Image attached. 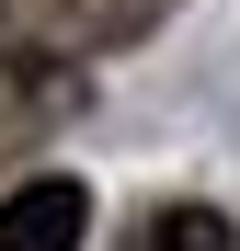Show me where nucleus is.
Masks as SVG:
<instances>
[{
    "label": "nucleus",
    "mask_w": 240,
    "mask_h": 251,
    "mask_svg": "<svg viewBox=\"0 0 240 251\" xmlns=\"http://www.w3.org/2000/svg\"><path fill=\"white\" fill-rule=\"evenodd\" d=\"M172 12V0H0V34L46 69V57H103V46H137V34Z\"/></svg>",
    "instance_id": "obj_1"
},
{
    "label": "nucleus",
    "mask_w": 240,
    "mask_h": 251,
    "mask_svg": "<svg viewBox=\"0 0 240 251\" xmlns=\"http://www.w3.org/2000/svg\"><path fill=\"white\" fill-rule=\"evenodd\" d=\"M92 240V183L80 172H34L0 194V251H80Z\"/></svg>",
    "instance_id": "obj_2"
},
{
    "label": "nucleus",
    "mask_w": 240,
    "mask_h": 251,
    "mask_svg": "<svg viewBox=\"0 0 240 251\" xmlns=\"http://www.w3.org/2000/svg\"><path fill=\"white\" fill-rule=\"evenodd\" d=\"M126 251H240V240H229V217H217V205H149Z\"/></svg>",
    "instance_id": "obj_3"
}]
</instances>
